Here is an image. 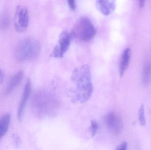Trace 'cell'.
<instances>
[{"label":"cell","mask_w":151,"mask_h":150,"mask_svg":"<svg viewBox=\"0 0 151 150\" xmlns=\"http://www.w3.org/2000/svg\"><path fill=\"white\" fill-rule=\"evenodd\" d=\"M72 80L76 85L74 99L76 102L83 103L88 100L93 91L90 68L84 65L74 70Z\"/></svg>","instance_id":"cell-1"},{"label":"cell","mask_w":151,"mask_h":150,"mask_svg":"<svg viewBox=\"0 0 151 150\" xmlns=\"http://www.w3.org/2000/svg\"><path fill=\"white\" fill-rule=\"evenodd\" d=\"M40 50V44L37 39L26 38L17 44L14 50V57L19 62L29 61L37 58Z\"/></svg>","instance_id":"cell-2"},{"label":"cell","mask_w":151,"mask_h":150,"mask_svg":"<svg viewBox=\"0 0 151 150\" xmlns=\"http://www.w3.org/2000/svg\"><path fill=\"white\" fill-rule=\"evenodd\" d=\"M58 103L50 93L38 92L33 97L32 107L34 113L38 117L50 115L56 109Z\"/></svg>","instance_id":"cell-3"},{"label":"cell","mask_w":151,"mask_h":150,"mask_svg":"<svg viewBox=\"0 0 151 150\" xmlns=\"http://www.w3.org/2000/svg\"><path fill=\"white\" fill-rule=\"evenodd\" d=\"M72 33L74 38H76L80 41L86 42L94 38L96 33V30L88 18L83 17L76 23Z\"/></svg>","instance_id":"cell-4"},{"label":"cell","mask_w":151,"mask_h":150,"mask_svg":"<svg viewBox=\"0 0 151 150\" xmlns=\"http://www.w3.org/2000/svg\"><path fill=\"white\" fill-rule=\"evenodd\" d=\"M29 22L28 9L26 7L18 5L16 8L14 18L15 29L19 33L24 32L27 29Z\"/></svg>","instance_id":"cell-5"},{"label":"cell","mask_w":151,"mask_h":150,"mask_svg":"<svg viewBox=\"0 0 151 150\" xmlns=\"http://www.w3.org/2000/svg\"><path fill=\"white\" fill-rule=\"evenodd\" d=\"M105 123L108 130L114 135L121 133L123 128V123L120 115L116 112H112L106 115Z\"/></svg>","instance_id":"cell-6"},{"label":"cell","mask_w":151,"mask_h":150,"mask_svg":"<svg viewBox=\"0 0 151 150\" xmlns=\"http://www.w3.org/2000/svg\"><path fill=\"white\" fill-rule=\"evenodd\" d=\"M74 38L72 33L63 32L59 37V44L53 49L51 56L55 58H61L69 49L71 41Z\"/></svg>","instance_id":"cell-7"},{"label":"cell","mask_w":151,"mask_h":150,"mask_svg":"<svg viewBox=\"0 0 151 150\" xmlns=\"http://www.w3.org/2000/svg\"><path fill=\"white\" fill-rule=\"evenodd\" d=\"M31 91H32V82L30 78H28L26 83L22 98L20 100L18 109L17 118L18 119L19 122H21L23 119L25 109L30 97Z\"/></svg>","instance_id":"cell-8"},{"label":"cell","mask_w":151,"mask_h":150,"mask_svg":"<svg viewBox=\"0 0 151 150\" xmlns=\"http://www.w3.org/2000/svg\"><path fill=\"white\" fill-rule=\"evenodd\" d=\"M98 9L104 16L111 14L116 8V0H97Z\"/></svg>","instance_id":"cell-9"},{"label":"cell","mask_w":151,"mask_h":150,"mask_svg":"<svg viewBox=\"0 0 151 150\" xmlns=\"http://www.w3.org/2000/svg\"><path fill=\"white\" fill-rule=\"evenodd\" d=\"M131 58V50L130 48H126L123 51L120 61L119 72L121 77H122L128 68Z\"/></svg>","instance_id":"cell-10"},{"label":"cell","mask_w":151,"mask_h":150,"mask_svg":"<svg viewBox=\"0 0 151 150\" xmlns=\"http://www.w3.org/2000/svg\"><path fill=\"white\" fill-rule=\"evenodd\" d=\"M23 71H19L12 76L9 82L6 89V93H10L13 91L22 82L24 77Z\"/></svg>","instance_id":"cell-11"},{"label":"cell","mask_w":151,"mask_h":150,"mask_svg":"<svg viewBox=\"0 0 151 150\" xmlns=\"http://www.w3.org/2000/svg\"><path fill=\"white\" fill-rule=\"evenodd\" d=\"M10 119V114L9 113L5 114L0 118V142L8 132Z\"/></svg>","instance_id":"cell-12"},{"label":"cell","mask_w":151,"mask_h":150,"mask_svg":"<svg viewBox=\"0 0 151 150\" xmlns=\"http://www.w3.org/2000/svg\"><path fill=\"white\" fill-rule=\"evenodd\" d=\"M10 25L9 15L7 11H3L0 16V31H6Z\"/></svg>","instance_id":"cell-13"},{"label":"cell","mask_w":151,"mask_h":150,"mask_svg":"<svg viewBox=\"0 0 151 150\" xmlns=\"http://www.w3.org/2000/svg\"><path fill=\"white\" fill-rule=\"evenodd\" d=\"M151 68L149 63H145L144 68L142 75V82L145 86H147L150 80Z\"/></svg>","instance_id":"cell-14"},{"label":"cell","mask_w":151,"mask_h":150,"mask_svg":"<svg viewBox=\"0 0 151 150\" xmlns=\"http://www.w3.org/2000/svg\"><path fill=\"white\" fill-rule=\"evenodd\" d=\"M139 121L140 125L142 126H144L146 123L145 120V113L144 106L142 105L140 107L139 110Z\"/></svg>","instance_id":"cell-15"},{"label":"cell","mask_w":151,"mask_h":150,"mask_svg":"<svg viewBox=\"0 0 151 150\" xmlns=\"http://www.w3.org/2000/svg\"><path fill=\"white\" fill-rule=\"evenodd\" d=\"M90 129L91 136L92 137H94L96 134L98 129V125L97 122L96 121H91Z\"/></svg>","instance_id":"cell-16"},{"label":"cell","mask_w":151,"mask_h":150,"mask_svg":"<svg viewBox=\"0 0 151 150\" xmlns=\"http://www.w3.org/2000/svg\"><path fill=\"white\" fill-rule=\"evenodd\" d=\"M13 142L16 147H19L21 144V141L20 138L17 134H13L12 136Z\"/></svg>","instance_id":"cell-17"},{"label":"cell","mask_w":151,"mask_h":150,"mask_svg":"<svg viewBox=\"0 0 151 150\" xmlns=\"http://www.w3.org/2000/svg\"><path fill=\"white\" fill-rule=\"evenodd\" d=\"M128 144L127 142H123L121 144L117 147L116 150H126L127 149Z\"/></svg>","instance_id":"cell-18"},{"label":"cell","mask_w":151,"mask_h":150,"mask_svg":"<svg viewBox=\"0 0 151 150\" xmlns=\"http://www.w3.org/2000/svg\"><path fill=\"white\" fill-rule=\"evenodd\" d=\"M68 4L69 7L72 10H74L75 9L76 5L75 0H67Z\"/></svg>","instance_id":"cell-19"},{"label":"cell","mask_w":151,"mask_h":150,"mask_svg":"<svg viewBox=\"0 0 151 150\" xmlns=\"http://www.w3.org/2000/svg\"><path fill=\"white\" fill-rule=\"evenodd\" d=\"M4 80V74L2 70L0 67V85L2 84Z\"/></svg>","instance_id":"cell-20"},{"label":"cell","mask_w":151,"mask_h":150,"mask_svg":"<svg viewBox=\"0 0 151 150\" xmlns=\"http://www.w3.org/2000/svg\"><path fill=\"white\" fill-rule=\"evenodd\" d=\"M145 0H139V6L140 8L143 7L145 3Z\"/></svg>","instance_id":"cell-21"}]
</instances>
